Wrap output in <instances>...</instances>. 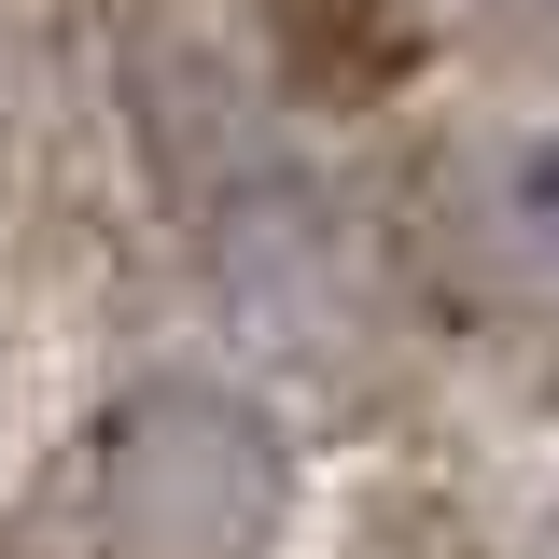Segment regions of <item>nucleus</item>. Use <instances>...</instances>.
Segmentation results:
<instances>
[{
    "label": "nucleus",
    "instance_id": "nucleus-1",
    "mask_svg": "<svg viewBox=\"0 0 559 559\" xmlns=\"http://www.w3.org/2000/svg\"><path fill=\"white\" fill-rule=\"evenodd\" d=\"M280 433L238 392H140L98 448V503H112V546L127 559H266L280 532Z\"/></svg>",
    "mask_w": 559,
    "mask_h": 559
},
{
    "label": "nucleus",
    "instance_id": "nucleus-2",
    "mask_svg": "<svg viewBox=\"0 0 559 559\" xmlns=\"http://www.w3.org/2000/svg\"><path fill=\"white\" fill-rule=\"evenodd\" d=\"M448 238L476 252L503 294L559 308V127H503L448 168Z\"/></svg>",
    "mask_w": 559,
    "mask_h": 559
},
{
    "label": "nucleus",
    "instance_id": "nucleus-3",
    "mask_svg": "<svg viewBox=\"0 0 559 559\" xmlns=\"http://www.w3.org/2000/svg\"><path fill=\"white\" fill-rule=\"evenodd\" d=\"M489 28H518V43H559V0H476Z\"/></svg>",
    "mask_w": 559,
    "mask_h": 559
}]
</instances>
